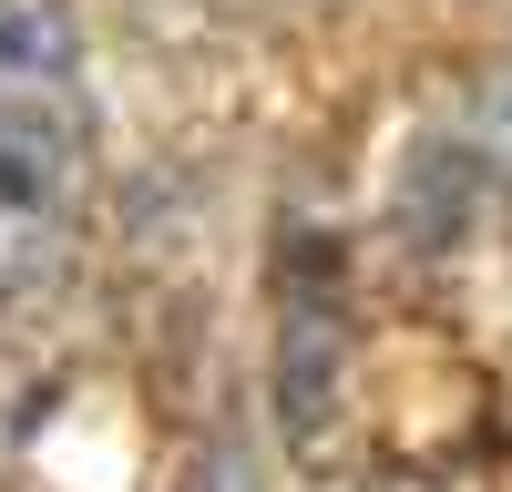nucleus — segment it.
I'll return each mask as SVG.
<instances>
[{
	"label": "nucleus",
	"mask_w": 512,
	"mask_h": 492,
	"mask_svg": "<svg viewBox=\"0 0 512 492\" xmlns=\"http://www.w3.org/2000/svg\"><path fill=\"white\" fill-rule=\"evenodd\" d=\"M72 195H82L72 41L41 11H0V277L72 226Z\"/></svg>",
	"instance_id": "1"
},
{
	"label": "nucleus",
	"mask_w": 512,
	"mask_h": 492,
	"mask_svg": "<svg viewBox=\"0 0 512 492\" xmlns=\"http://www.w3.org/2000/svg\"><path fill=\"white\" fill-rule=\"evenodd\" d=\"M328 298H318V277H297L287 287V369H277V400H287V441L297 451H318V410H328Z\"/></svg>",
	"instance_id": "2"
},
{
	"label": "nucleus",
	"mask_w": 512,
	"mask_h": 492,
	"mask_svg": "<svg viewBox=\"0 0 512 492\" xmlns=\"http://www.w3.org/2000/svg\"><path fill=\"white\" fill-rule=\"evenodd\" d=\"M195 492H256V472H246V451L226 441V451H205V482Z\"/></svg>",
	"instance_id": "3"
}]
</instances>
